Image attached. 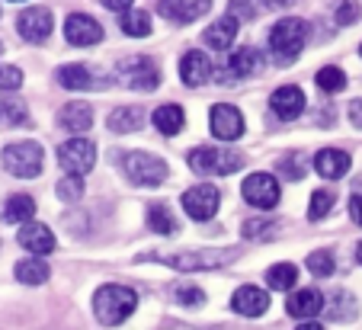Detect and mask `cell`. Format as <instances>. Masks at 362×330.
Instances as JSON below:
<instances>
[{
	"mask_svg": "<svg viewBox=\"0 0 362 330\" xmlns=\"http://www.w3.org/2000/svg\"><path fill=\"white\" fill-rule=\"evenodd\" d=\"M138 308V292L129 285H103L93 295V311L100 317V324L106 327H119L122 321H129Z\"/></svg>",
	"mask_w": 362,
	"mask_h": 330,
	"instance_id": "1",
	"label": "cell"
},
{
	"mask_svg": "<svg viewBox=\"0 0 362 330\" xmlns=\"http://www.w3.org/2000/svg\"><path fill=\"white\" fill-rule=\"evenodd\" d=\"M305 42H308V23L298 20V16H286L269 33V52L276 55L279 64H292L301 55Z\"/></svg>",
	"mask_w": 362,
	"mask_h": 330,
	"instance_id": "2",
	"label": "cell"
},
{
	"mask_svg": "<svg viewBox=\"0 0 362 330\" xmlns=\"http://www.w3.org/2000/svg\"><path fill=\"white\" fill-rule=\"evenodd\" d=\"M154 260L167 263V266H173V269H183V273H196V269H218V266H225V263H231L234 250H177V254L158 250Z\"/></svg>",
	"mask_w": 362,
	"mask_h": 330,
	"instance_id": "3",
	"label": "cell"
},
{
	"mask_svg": "<svg viewBox=\"0 0 362 330\" xmlns=\"http://www.w3.org/2000/svg\"><path fill=\"white\" fill-rule=\"evenodd\" d=\"M189 167L205 177H228L244 167V154L225 151V148H196L189 151Z\"/></svg>",
	"mask_w": 362,
	"mask_h": 330,
	"instance_id": "4",
	"label": "cell"
},
{
	"mask_svg": "<svg viewBox=\"0 0 362 330\" xmlns=\"http://www.w3.org/2000/svg\"><path fill=\"white\" fill-rule=\"evenodd\" d=\"M42 145H35V141H16V145H7L4 148V167H7V173H13V177L20 179H33L42 173Z\"/></svg>",
	"mask_w": 362,
	"mask_h": 330,
	"instance_id": "5",
	"label": "cell"
},
{
	"mask_svg": "<svg viewBox=\"0 0 362 330\" xmlns=\"http://www.w3.org/2000/svg\"><path fill=\"white\" fill-rule=\"evenodd\" d=\"M116 77L125 87L135 90H158L160 87V71L148 55H132L116 64Z\"/></svg>",
	"mask_w": 362,
	"mask_h": 330,
	"instance_id": "6",
	"label": "cell"
},
{
	"mask_svg": "<svg viewBox=\"0 0 362 330\" xmlns=\"http://www.w3.org/2000/svg\"><path fill=\"white\" fill-rule=\"evenodd\" d=\"M125 177L135 186H160L167 179V164L158 154L132 151L129 158H125Z\"/></svg>",
	"mask_w": 362,
	"mask_h": 330,
	"instance_id": "7",
	"label": "cell"
},
{
	"mask_svg": "<svg viewBox=\"0 0 362 330\" xmlns=\"http://www.w3.org/2000/svg\"><path fill=\"white\" fill-rule=\"evenodd\" d=\"M240 193H244V199L250 202L253 208H263V212H269V208L279 206V179L273 177V173H250V177L244 179V186H240Z\"/></svg>",
	"mask_w": 362,
	"mask_h": 330,
	"instance_id": "8",
	"label": "cell"
},
{
	"mask_svg": "<svg viewBox=\"0 0 362 330\" xmlns=\"http://www.w3.org/2000/svg\"><path fill=\"white\" fill-rule=\"evenodd\" d=\"M263 71V55L257 49H238L231 58H225V64L218 68V83H238L244 81V77H253V74H260Z\"/></svg>",
	"mask_w": 362,
	"mask_h": 330,
	"instance_id": "9",
	"label": "cell"
},
{
	"mask_svg": "<svg viewBox=\"0 0 362 330\" xmlns=\"http://www.w3.org/2000/svg\"><path fill=\"white\" fill-rule=\"evenodd\" d=\"M58 164L71 173V177H83L87 170H93L96 164V148L87 138H71L58 148Z\"/></svg>",
	"mask_w": 362,
	"mask_h": 330,
	"instance_id": "10",
	"label": "cell"
},
{
	"mask_svg": "<svg viewBox=\"0 0 362 330\" xmlns=\"http://www.w3.org/2000/svg\"><path fill=\"white\" fill-rule=\"evenodd\" d=\"M16 29H20V35L26 42L42 45V42L52 35V29H55V16H52L48 7H26L16 16Z\"/></svg>",
	"mask_w": 362,
	"mask_h": 330,
	"instance_id": "11",
	"label": "cell"
},
{
	"mask_svg": "<svg viewBox=\"0 0 362 330\" xmlns=\"http://www.w3.org/2000/svg\"><path fill=\"white\" fill-rule=\"evenodd\" d=\"M218 189L215 186H192V189H186L183 193V212L189 215L192 221H209L215 212H218Z\"/></svg>",
	"mask_w": 362,
	"mask_h": 330,
	"instance_id": "12",
	"label": "cell"
},
{
	"mask_svg": "<svg viewBox=\"0 0 362 330\" xmlns=\"http://www.w3.org/2000/svg\"><path fill=\"white\" fill-rule=\"evenodd\" d=\"M209 125H212V135L221 138V141H238V138L244 135V116H240V110L231 103H215L212 116H209Z\"/></svg>",
	"mask_w": 362,
	"mask_h": 330,
	"instance_id": "13",
	"label": "cell"
},
{
	"mask_svg": "<svg viewBox=\"0 0 362 330\" xmlns=\"http://www.w3.org/2000/svg\"><path fill=\"white\" fill-rule=\"evenodd\" d=\"M269 110H273L276 116L282 119V122H292V119H298L301 112H305V93H301V87H295V83H286V87L273 90V97H269Z\"/></svg>",
	"mask_w": 362,
	"mask_h": 330,
	"instance_id": "14",
	"label": "cell"
},
{
	"mask_svg": "<svg viewBox=\"0 0 362 330\" xmlns=\"http://www.w3.org/2000/svg\"><path fill=\"white\" fill-rule=\"evenodd\" d=\"M64 35L71 45H96L103 39V26L87 13H71L64 20Z\"/></svg>",
	"mask_w": 362,
	"mask_h": 330,
	"instance_id": "15",
	"label": "cell"
},
{
	"mask_svg": "<svg viewBox=\"0 0 362 330\" xmlns=\"http://www.w3.org/2000/svg\"><path fill=\"white\" fill-rule=\"evenodd\" d=\"M231 308L240 317H260L269 308V295H267V289H257V285H240L231 295Z\"/></svg>",
	"mask_w": 362,
	"mask_h": 330,
	"instance_id": "16",
	"label": "cell"
},
{
	"mask_svg": "<svg viewBox=\"0 0 362 330\" xmlns=\"http://www.w3.org/2000/svg\"><path fill=\"white\" fill-rule=\"evenodd\" d=\"M238 26H240V20L234 13H225L221 20H215L212 26L202 33V39H205V45L209 49H215V52H228L234 45V39H238Z\"/></svg>",
	"mask_w": 362,
	"mask_h": 330,
	"instance_id": "17",
	"label": "cell"
},
{
	"mask_svg": "<svg viewBox=\"0 0 362 330\" xmlns=\"http://www.w3.org/2000/svg\"><path fill=\"white\" fill-rule=\"evenodd\" d=\"M16 237H20L23 247H26L29 254H35V257H45V254H52V250H55V234H52V228L39 225V221L23 225Z\"/></svg>",
	"mask_w": 362,
	"mask_h": 330,
	"instance_id": "18",
	"label": "cell"
},
{
	"mask_svg": "<svg viewBox=\"0 0 362 330\" xmlns=\"http://www.w3.org/2000/svg\"><path fill=\"white\" fill-rule=\"evenodd\" d=\"M158 13L170 23H192L202 13H209V0H160Z\"/></svg>",
	"mask_w": 362,
	"mask_h": 330,
	"instance_id": "19",
	"label": "cell"
},
{
	"mask_svg": "<svg viewBox=\"0 0 362 330\" xmlns=\"http://www.w3.org/2000/svg\"><path fill=\"white\" fill-rule=\"evenodd\" d=\"M286 311L292 317H298V321H311L315 314H321L324 311V295L317 289H298V292L288 295Z\"/></svg>",
	"mask_w": 362,
	"mask_h": 330,
	"instance_id": "20",
	"label": "cell"
},
{
	"mask_svg": "<svg viewBox=\"0 0 362 330\" xmlns=\"http://www.w3.org/2000/svg\"><path fill=\"white\" fill-rule=\"evenodd\" d=\"M349 154L346 151H340V148H321V151L315 154V170L321 173L324 179H340V177H346V170H349Z\"/></svg>",
	"mask_w": 362,
	"mask_h": 330,
	"instance_id": "21",
	"label": "cell"
},
{
	"mask_svg": "<svg viewBox=\"0 0 362 330\" xmlns=\"http://www.w3.org/2000/svg\"><path fill=\"white\" fill-rule=\"evenodd\" d=\"M55 77L64 90H100V87H106L87 64H64V68H58Z\"/></svg>",
	"mask_w": 362,
	"mask_h": 330,
	"instance_id": "22",
	"label": "cell"
},
{
	"mask_svg": "<svg viewBox=\"0 0 362 330\" xmlns=\"http://www.w3.org/2000/svg\"><path fill=\"white\" fill-rule=\"evenodd\" d=\"M209 77H212V64H209L205 52H186L180 61V81L186 87H202Z\"/></svg>",
	"mask_w": 362,
	"mask_h": 330,
	"instance_id": "23",
	"label": "cell"
},
{
	"mask_svg": "<svg viewBox=\"0 0 362 330\" xmlns=\"http://www.w3.org/2000/svg\"><path fill=\"white\" fill-rule=\"evenodd\" d=\"M58 122H62L68 131H74V135H83V131L93 125V106H90V103H68V106H62Z\"/></svg>",
	"mask_w": 362,
	"mask_h": 330,
	"instance_id": "24",
	"label": "cell"
},
{
	"mask_svg": "<svg viewBox=\"0 0 362 330\" xmlns=\"http://www.w3.org/2000/svg\"><path fill=\"white\" fill-rule=\"evenodd\" d=\"M35 215V202L29 199V196H10L7 202H4V212H0V218L10 221V225H29Z\"/></svg>",
	"mask_w": 362,
	"mask_h": 330,
	"instance_id": "25",
	"label": "cell"
},
{
	"mask_svg": "<svg viewBox=\"0 0 362 330\" xmlns=\"http://www.w3.org/2000/svg\"><path fill=\"white\" fill-rule=\"evenodd\" d=\"M144 122V112L141 106H119V110H112L110 116V129L116 131V135H129V131H138Z\"/></svg>",
	"mask_w": 362,
	"mask_h": 330,
	"instance_id": "26",
	"label": "cell"
},
{
	"mask_svg": "<svg viewBox=\"0 0 362 330\" xmlns=\"http://www.w3.org/2000/svg\"><path fill=\"white\" fill-rule=\"evenodd\" d=\"M48 276H52V269L42 257H26V260L16 263V279L23 285H42V282H48Z\"/></svg>",
	"mask_w": 362,
	"mask_h": 330,
	"instance_id": "27",
	"label": "cell"
},
{
	"mask_svg": "<svg viewBox=\"0 0 362 330\" xmlns=\"http://www.w3.org/2000/svg\"><path fill=\"white\" fill-rule=\"evenodd\" d=\"M183 122H186L183 106H177V103H167V106H160V110H154V129L167 138L177 135V131L183 129Z\"/></svg>",
	"mask_w": 362,
	"mask_h": 330,
	"instance_id": "28",
	"label": "cell"
},
{
	"mask_svg": "<svg viewBox=\"0 0 362 330\" xmlns=\"http://www.w3.org/2000/svg\"><path fill=\"white\" fill-rule=\"evenodd\" d=\"M295 279H298V269H295L292 263H276V266L267 269V285L276 292L295 289Z\"/></svg>",
	"mask_w": 362,
	"mask_h": 330,
	"instance_id": "29",
	"label": "cell"
},
{
	"mask_svg": "<svg viewBox=\"0 0 362 330\" xmlns=\"http://www.w3.org/2000/svg\"><path fill=\"white\" fill-rule=\"evenodd\" d=\"M148 225H151V231H158V234H164V237H170V234H177V218H173V212L167 206H151L148 208Z\"/></svg>",
	"mask_w": 362,
	"mask_h": 330,
	"instance_id": "30",
	"label": "cell"
},
{
	"mask_svg": "<svg viewBox=\"0 0 362 330\" xmlns=\"http://www.w3.org/2000/svg\"><path fill=\"white\" fill-rule=\"evenodd\" d=\"M359 314V305H356V298L349 295V292H334V298H330V317L334 321H353V317Z\"/></svg>",
	"mask_w": 362,
	"mask_h": 330,
	"instance_id": "31",
	"label": "cell"
},
{
	"mask_svg": "<svg viewBox=\"0 0 362 330\" xmlns=\"http://www.w3.org/2000/svg\"><path fill=\"white\" fill-rule=\"evenodd\" d=\"M122 33L132 35V39L151 35V16L144 13V10H129V13H122Z\"/></svg>",
	"mask_w": 362,
	"mask_h": 330,
	"instance_id": "32",
	"label": "cell"
},
{
	"mask_svg": "<svg viewBox=\"0 0 362 330\" xmlns=\"http://www.w3.org/2000/svg\"><path fill=\"white\" fill-rule=\"evenodd\" d=\"M334 202H337V196L330 193V189H315V193H311V202H308V218L311 221L327 218V215L334 212Z\"/></svg>",
	"mask_w": 362,
	"mask_h": 330,
	"instance_id": "33",
	"label": "cell"
},
{
	"mask_svg": "<svg viewBox=\"0 0 362 330\" xmlns=\"http://www.w3.org/2000/svg\"><path fill=\"white\" fill-rule=\"evenodd\" d=\"M276 234H279V221H273V218L244 221V237L247 241H273Z\"/></svg>",
	"mask_w": 362,
	"mask_h": 330,
	"instance_id": "34",
	"label": "cell"
},
{
	"mask_svg": "<svg viewBox=\"0 0 362 330\" xmlns=\"http://www.w3.org/2000/svg\"><path fill=\"white\" fill-rule=\"evenodd\" d=\"M315 83L324 93H340V90L346 87V74H343L340 68H334V64H327V68H321L315 74Z\"/></svg>",
	"mask_w": 362,
	"mask_h": 330,
	"instance_id": "35",
	"label": "cell"
},
{
	"mask_svg": "<svg viewBox=\"0 0 362 330\" xmlns=\"http://www.w3.org/2000/svg\"><path fill=\"white\" fill-rule=\"evenodd\" d=\"M334 254L330 250H315V254H308V269L317 276V279H327V276H334Z\"/></svg>",
	"mask_w": 362,
	"mask_h": 330,
	"instance_id": "36",
	"label": "cell"
},
{
	"mask_svg": "<svg viewBox=\"0 0 362 330\" xmlns=\"http://www.w3.org/2000/svg\"><path fill=\"white\" fill-rule=\"evenodd\" d=\"M26 119H29V112L20 100H4L0 97V122L4 125H23Z\"/></svg>",
	"mask_w": 362,
	"mask_h": 330,
	"instance_id": "37",
	"label": "cell"
},
{
	"mask_svg": "<svg viewBox=\"0 0 362 330\" xmlns=\"http://www.w3.org/2000/svg\"><path fill=\"white\" fill-rule=\"evenodd\" d=\"M279 170H282V177H288V179H301L308 164L301 160V154L292 151V154H286V158H279Z\"/></svg>",
	"mask_w": 362,
	"mask_h": 330,
	"instance_id": "38",
	"label": "cell"
},
{
	"mask_svg": "<svg viewBox=\"0 0 362 330\" xmlns=\"http://www.w3.org/2000/svg\"><path fill=\"white\" fill-rule=\"evenodd\" d=\"M83 196V179L81 177H64L62 183H58V199H64V202H77Z\"/></svg>",
	"mask_w": 362,
	"mask_h": 330,
	"instance_id": "39",
	"label": "cell"
},
{
	"mask_svg": "<svg viewBox=\"0 0 362 330\" xmlns=\"http://www.w3.org/2000/svg\"><path fill=\"white\" fill-rule=\"evenodd\" d=\"M177 302L180 305H189V308H196V305H202L205 302V292L199 289V285H177Z\"/></svg>",
	"mask_w": 362,
	"mask_h": 330,
	"instance_id": "40",
	"label": "cell"
},
{
	"mask_svg": "<svg viewBox=\"0 0 362 330\" xmlns=\"http://www.w3.org/2000/svg\"><path fill=\"white\" fill-rule=\"evenodd\" d=\"M23 87V71L13 64H0V90H20Z\"/></svg>",
	"mask_w": 362,
	"mask_h": 330,
	"instance_id": "41",
	"label": "cell"
},
{
	"mask_svg": "<svg viewBox=\"0 0 362 330\" xmlns=\"http://www.w3.org/2000/svg\"><path fill=\"white\" fill-rule=\"evenodd\" d=\"M353 20H359V4H343L340 10H337V23H353Z\"/></svg>",
	"mask_w": 362,
	"mask_h": 330,
	"instance_id": "42",
	"label": "cell"
},
{
	"mask_svg": "<svg viewBox=\"0 0 362 330\" xmlns=\"http://www.w3.org/2000/svg\"><path fill=\"white\" fill-rule=\"evenodd\" d=\"M349 215H353L356 225H362V193H353V199H349Z\"/></svg>",
	"mask_w": 362,
	"mask_h": 330,
	"instance_id": "43",
	"label": "cell"
},
{
	"mask_svg": "<svg viewBox=\"0 0 362 330\" xmlns=\"http://www.w3.org/2000/svg\"><path fill=\"white\" fill-rule=\"evenodd\" d=\"M103 7L116 10V13H129V10H132V0H103Z\"/></svg>",
	"mask_w": 362,
	"mask_h": 330,
	"instance_id": "44",
	"label": "cell"
},
{
	"mask_svg": "<svg viewBox=\"0 0 362 330\" xmlns=\"http://www.w3.org/2000/svg\"><path fill=\"white\" fill-rule=\"evenodd\" d=\"M349 119H353L356 129H362V100H353V106H349Z\"/></svg>",
	"mask_w": 362,
	"mask_h": 330,
	"instance_id": "45",
	"label": "cell"
},
{
	"mask_svg": "<svg viewBox=\"0 0 362 330\" xmlns=\"http://www.w3.org/2000/svg\"><path fill=\"white\" fill-rule=\"evenodd\" d=\"M295 330H324V327H321V324H315V321H301Z\"/></svg>",
	"mask_w": 362,
	"mask_h": 330,
	"instance_id": "46",
	"label": "cell"
},
{
	"mask_svg": "<svg viewBox=\"0 0 362 330\" xmlns=\"http://www.w3.org/2000/svg\"><path fill=\"white\" fill-rule=\"evenodd\" d=\"M263 7H282V4H292V0H260Z\"/></svg>",
	"mask_w": 362,
	"mask_h": 330,
	"instance_id": "47",
	"label": "cell"
},
{
	"mask_svg": "<svg viewBox=\"0 0 362 330\" xmlns=\"http://www.w3.org/2000/svg\"><path fill=\"white\" fill-rule=\"evenodd\" d=\"M356 260L362 263V241H359V247H356Z\"/></svg>",
	"mask_w": 362,
	"mask_h": 330,
	"instance_id": "48",
	"label": "cell"
},
{
	"mask_svg": "<svg viewBox=\"0 0 362 330\" xmlns=\"http://www.w3.org/2000/svg\"><path fill=\"white\" fill-rule=\"evenodd\" d=\"M0 52H4V45H0Z\"/></svg>",
	"mask_w": 362,
	"mask_h": 330,
	"instance_id": "49",
	"label": "cell"
},
{
	"mask_svg": "<svg viewBox=\"0 0 362 330\" xmlns=\"http://www.w3.org/2000/svg\"><path fill=\"white\" fill-rule=\"evenodd\" d=\"M359 52H362V49H359Z\"/></svg>",
	"mask_w": 362,
	"mask_h": 330,
	"instance_id": "50",
	"label": "cell"
}]
</instances>
